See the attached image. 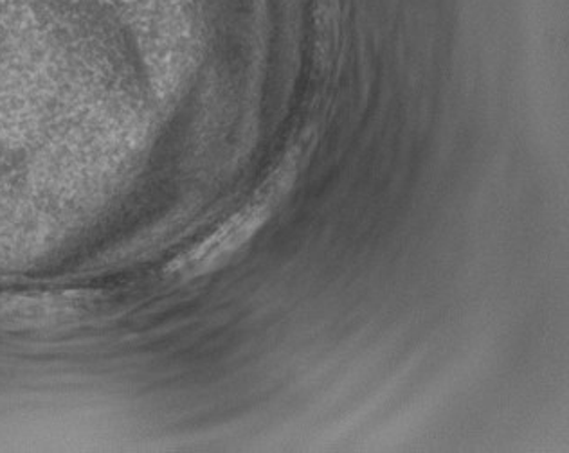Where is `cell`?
Wrapping results in <instances>:
<instances>
[{
	"mask_svg": "<svg viewBox=\"0 0 569 453\" xmlns=\"http://www.w3.org/2000/svg\"><path fill=\"white\" fill-rule=\"evenodd\" d=\"M271 209L267 203H252L234 217L223 222L217 231L199 241L193 249L186 251L168 264L167 275L177 279H194L219 270L242 251L243 246L257 236L261 226L269 220Z\"/></svg>",
	"mask_w": 569,
	"mask_h": 453,
	"instance_id": "cell-1",
	"label": "cell"
}]
</instances>
